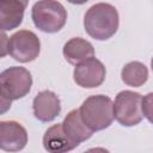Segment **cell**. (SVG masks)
Listing matches in <instances>:
<instances>
[{
	"instance_id": "cell-11",
	"label": "cell",
	"mask_w": 153,
	"mask_h": 153,
	"mask_svg": "<svg viewBox=\"0 0 153 153\" xmlns=\"http://www.w3.org/2000/svg\"><path fill=\"white\" fill-rule=\"evenodd\" d=\"M79 145L73 142L65 133L62 123L48 128L43 135V147L50 153H63L76 148Z\"/></svg>"
},
{
	"instance_id": "cell-19",
	"label": "cell",
	"mask_w": 153,
	"mask_h": 153,
	"mask_svg": "<svg viewBox=\"0 0 153 153\" xmlns=\"http://www.w3.org/2000/svg\"><path fill=\"white\" fill-rule=\"evenodd\" d=\"M26 1H29V0H26Z\"/></svg>"
},
{
	"instance_id": "cell-3",
	"label": "cell",
	"mask_w": 153,
	"mask_h": 153,
	"mask_svg": "<svg viewBox=\"0 0 153 153\" xmlns=\"http://www.w3.org/2000/svg\"><path fill=\"white\" fill-rule=\"evenodd\" d=\"M80 115L84 122L93 130L99 131L110 127L114 116V103L104 94L90 96L80 106Z\"/></svg>"
},
{
	"instance_id": "cell-6",
	"label": "cell",
	"mask_w": 153,
	"mask_h": 153,
	"mask_svg": "<svg viewBox=\"0 0 153 153\" xmlns=\"http://www.w3.org/2000/svg\"><path fill=\"white\" fill-rule=\"evenodd\" d=\"M7 45L8 55L23 63L36 60L41 51L39 38L30 30H19L14 32L8 38Z\"/></svg>"
},
{
	"instance_id": "cell-4",
	"label": "cell",
	"mask_w": 153,
	"mask_h": 153,
	"mask_svg": "<svg viewBox=\"0 0 153 153\" xmlns=\"http://www.w3.org/2000/svg\"><path fill=\"white\" fill-rule=\"evenodd\" d=\"M31 18L37 29L47 33L60 31L67 22V11L57 0H38L31 10Z\"/></svg>"
},
{
	"instance_id": "cell-5",
	"label": "cell",
	"mask_w": 153,
	"mask_h": 153,
	"mask_svg": "<svg viewBox=\"0 0 153 153\" xmlns=\"http://www.w3.org/2000/svg\"><path fill=\"white\" fill-rule=\"evenodd\" d=\"M115 120L123 127L139 124L142 118V96L137 92L124 90L117 93L114 103Z\"/></svg>"
},
{
	"instance_id": "cell-9",
	"label": "cell",
	"mask_w": 153,
	"mask_h": 153,
	"mask_svg": "<svg viewBox=\"0 0 153 153\" xmlns=\"http://www.w3.org/2000/svg\"><path fill=\"white\" fill-rule=\"evenodd\" d=\"M35 117L41 122H51L61 112V102L59 97L49 90L38 92L32 102Z\"/></svg>"
},
{
	"instance_id": "cell-2",
	"label": "cell",
	"mask_w": 153,
	"mask_h": 153,
	"mask_svg": "<svg viewBox=\"0 0 153 153\" xmlns=\"http://www.w3.org/2000/svg\"><path fill=\"white\" fill-rule=\"evenodd\" d=\"M32 86L30 72L24 67L13 66L1 72L0 74V97L1 112H6L11 108L12 100L25 97Z\"/></svg>"
},
{
	"instance_id": "cell-14",
	"label": "cell",
	"mask_w": 153,
	"mask_h": 153,
	"mask_svg": "<svg viewBox=\"0 0 153 153\" xmlns=\"http://www.w3.org/2000/svg\"><path fill=\"white\" fill-rule=\"evenodd\" d=\"M121 78L126 85L131 87H140L148 79V69L142 62L131 61L122 68Z\"/></svg>"
},
{
	"instance_id": "cell-13",
	"label": "cell",
	"mask_w": 153,
	"mask_h": 153,
	"mask_svg": "<svg viewBox=\"0 0 153 153\" xmlns=\"http://www.w3.org/2000/svg\"><path fill=\"white\" fill-rule=\"evenodd\" d=\"M62 53L65 59L71 65L75 66L94 56L93 45L81 37H73L67 41L63 45Z\"/></svg>"
},
{
	"instance_id": "cell-15",
	"label": "cell",
	"mask_w": 153,
	"mask_h": 153,
	"mask_svg": "<svg viewBox=\"0 0 153 153\" xmlns=\"http://www.w3.org/2000/svg\"><path fill=\"white\" fill-rule=\"evenodd\" d=\"M142 114L153 124V92L147 93L142 98Z\"/></svg>"
},
{
	"instance_id": "cell-7",
	"label": "cell",
	"mask_w": 153,
	"mask_h": 153,
	"mask_svg": "<svg viewBox=\"0 0 153 153\" xmlns=\"http://www.w3.org/2000/svg\"><path fill=\"white\" fill-rule=\"evenodd\" d=\"M106 71L104 65L96 57H91L75 66L73 78L76 85L84 88H94L105 80Z\"/></svg>"
},
{
	"instance_id": "cell-8",
	"label": "cell",
	"mask_w": 153,
	"mask_h": 153,
	"mask_svg": "<svg viewBox=\"0 0 153 153\" xmlns=\"http://www.w3.org/2000/svg\"><path fill=\"white\" fill-rule=\"evenodd\" d=\"M27 143L26 129L16 121L0 122V148L6 152L22 151Z\"/></svg>"
},
{
	"instance_id": "cell-16",
	"label": "cell",
	"mask_w": 153,
	"mask_h": 153,
	"mask_svg": "<svg viewBox=\"0 0 153 153\" xmlns=\"http://www.w3.org/2000/svg\"><path fill=\"white\" fill-rule=\"evenodd\" d=\"M8 41V38H7V36H6V33H5V31H2V38H1V57H4L6 54H8V51H7V47L8 45H6L5 43Z\"/></svg>"
},
{
	"instance_id": "cell-1",
	"label": "cell",
	"mask_w": 153,
	"mask_h": 153,
	"mask_svg": "<svg viewBox=\"0 0 153 153\" xmlns=\"http://www.w3.org/2000/svg\"><path fill=\"white\" fill-rule=\"evenodd\" d=\"M118 24L120 18L116 7L106 2H98L91 6L84 17L86 33L97 41L111 38L117 32Z\"/></svg>"
},
{
	"instance_id": "cell-18",
	"label": "cell",
	"mask_w": 153,
	"mask_h": 153,
	"mask_svg": "<svg viewBox=\"0 0 153 153\" xmlns=\"http://www.w3.org/2000/svg\"><path fill=\"white\" fill-rule=\"evenodd\" d=\"M151 66H152V71H153V57H152V61H151Z\"/></svg>"
},
{
	"instance_id": "cell-12",
	"label": "cell",
	"mask_w": 153,
	"mask_h": 153,
	"mask_svg": "<svg viewBox=\"0 0 153 153\" xmlns=\"http://www.w3.org/2000/svg\"><path fill=\"white\" fill-rule=\"evenodd\" d=\"M62 126L67 136L78 145L88 140L93 134V130L84 122L79 109H74L69 111L65 117Z\"/></svg>"
},
{
	"instance_id": "cell-10",
	"label": "cell",
	"mask_w": 153,
	"mask_h": 153,
	"mask_svg": "<svg viewBox=\"0 0 153 153\" xmlns=\"http://www.w3.org/2000/svg\"><path fill=\"white\" fill-rule=\"evenodd\" d=\"M26 0H0V23L2 31L18 27L24 18Z\"/></svg>"
},
{
	"instance_id": "cell-17",
	"label": "cell",
	"mask_w": 153,
	"mask_h": 153,
	"mask_svg": "<svg viewBox=\"0 0 153 153\" xmlns=\"http://www.w3.org/2000/svg\"><path fill=\"white\" fill-rule=\"evenodd\" d=\"M67 1L71 2V4H73V5H82V4L87 2L88 0H67Z\"/></svg>"
}]
</instances>
